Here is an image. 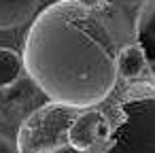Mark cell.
<instances>
[{
    "label": "cell",
    "mask_w": 155,
    "mask_h": 153,
    "mask_svg": "<svg viewBox=\"0 0 155 153\" xmlns=\"http://www.w3.org/2000/svg\"><path fill=\"white\" fill-rule=\"evenodd\" d=\"M153 13L155 0H58L26 34V72L53 102L100 106L117 87L119 51L138 41Z\"/></svg>",
    "instance_id": "1"
},
{
    "label": "cell",
    "mask_w": 155,
    "mask_h": 153,
    "mask_svg": "<svg viewBox=\"0 0 155 153\" xmlns=\"http://www.w3.org/2000/svg\"><path fill=\"white\" fill-rule=\"evenodd\" d=\"M104 108L108 134L91 153H155V79L123 83Z\"/></svg>",
    "instance_id": "2"
},
{
    "label": "cell",
    "mask_w": 155,
    "mask_h": 153,
    "mask_svg": "<svg viewBox=\"0 0 155 153\" xmlns=\"http://www.w3.org/2000/svg\"><path fill=\"white\" fill-rule=\"evenodd\" d=\"M81 108L47 102L24 119L17 132L19 153H55L68 145V130Z\"/></svg>",
    "instance_id": "3"
},
{
    "label": "cell",
    "mask_w": 155,
    "mask_h": 153,
    "mask_svg": "<svg viewBox=\"0 0 155 153\" xmlns=\"http://www.w3.org/2000/svg\"><path fill=\"white\" fill-rule=\"evenodd\" d=\"M108 134V117L102 108H81L68 130V145L81 153H91Z\"/></svg>",
    "instance_id": "4"
},
{
    "label": "cell",
    "mask_w": 155,
    "mask_h": 153,
    "mask_svg": "<svg viewBox=\"0 0 155 153\" xmlns=\"http://www.w3.org/2000/svg\"><path fill=\"white\" fill-rule=\"evenodd\" d=\"M117 77L123 83H132V81H140L151 77L149 72V60L144 49L140 47V43H130L125 45L119 55H117Z\"/></svg>",
    "instance_id": "5"
},
{
    "label": "cell",
    "mask_w": 155,
    "mask_h": 153,
    "mask_svg": "<svg viewBox=\"0 0 155 153\" xmlns=\"http://www.w3.org/2000/svg\"><path fill=\"white\" fill-rule=\"evenodd\" d=\"M43 0H0V30H11L30 22Z\"/></svg>",
    "instance_id": "6"
},
{
    "label": "cell",
    "mask_w": 155,
    "mask_h": 153,
    "mask_svg": "<svg viewBox=\"0 0 155 153\" xmlns=\"http://www.w3.org/2000/svg\"><path fill=\"white\" fill-rule=\"evenodd\" d=\"M24 55L11 47H0V89L15 85L24 75Z\"/></svg>",
    "instance_id": "7"
},
{
    "label": "cell",
    "mask_w": 155,
    "mask_h": 153,
    "mask_svg": "<svg viewBox=\"0 0 155 153\" xmlns=\"http://www.w3.org/2000/svg\"><path fill=\"white\" fill-rule=\"evenodd\" d=\"M0 153H19L17 149V142L5 134H0Z\"/></svg>",
    "instance_id": "8"
},
{
    "label": "cell",
    "mask_w": 155,
    "mask_h": 153,
    "mask_svg": "<svg viewBox=\"0 0 155 153\" xmlns=\"http://www.w3.org/2000/svg\"><path fill=\"white\" fill-rule=\"evenodd\" d=\"M79 2H83V5H98L100 0H79Z\"/></svg>",
    "instance_id": "9"
}]
</instances>
